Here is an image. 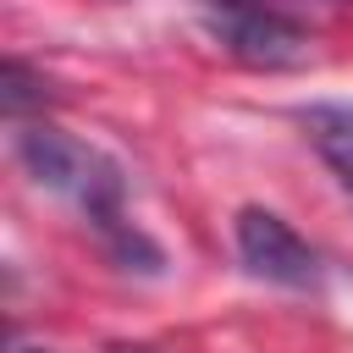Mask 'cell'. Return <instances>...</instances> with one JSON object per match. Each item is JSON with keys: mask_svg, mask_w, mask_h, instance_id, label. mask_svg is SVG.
I'll use <instances>...</instances> for the list:
<instances>
[{"mask_svg": "<svg viewBox=\"0 0 353 353\" xmlns=\"http://www.w3.org/2000/svg\"><path fill=\"white\" fill-rule=\"evenodd\" d=\"M17 160H22V171H28L39 188L72 199L99 232L116 226V221H127V215H121L127 176H121V165H116L105 149H94V143H83V138L39 121V127H22V132H17Z\"/></svg>", "mask_w": 353, "mask_h": 353, "instance_id": "obj_1", "label": "cell"}, {"mask_svg": "<svg viewBox=\"0 0 353 353\" xmlns=\"http://www.w3.org/2000/svg\"><path fill=\"white\" fill-rule=\"evenodd\" d=\"M210 33L226 44V55L265 72L298 66L309 55V28L276 0H210Z\"/></svg>", "mask_w": 353, "mask_h": 353, "instance_id": "obj_2", "label": "cell"}, {"mask_svg": "<svg viewBox=\"0 0 353 353\" xmlns=\"http://www.w3.org/2000/svg\"><path fill=\"white\" fill-rule=\"evenodd\" d=\"M232 237H237L243 265H248L259 281H276V287H314V281H320V254H314V248L298 237V226L281 221L276 210H259V204L237 210Z\"/></svg>", "mask_w": 353, "mask_h": 353, "instance_id": "obj_3", "label": "cell"}, {"mask_svg": "<svg viewBox=\"0 0 353 353\" xmlns=\"http://www.w3.org/2000/svg\"><path fill=\"white\" fill-rule=\"evenodd\" d=\"M303 132L309 143L320 149V160L342 176V188L353 193V105H309L303 116Z\"/></svg>", "mask_w": 353, "mask_h": 353, "instance_id": "obj_4", "label": "cell"}, {"mask_svg": "<svg viewBox=\"0 0 353 353\" xmlns=\"http://www.w3.org/2000/svg\"><path fill=\"white\" fill-rule=\"evenodd\" d=\"M33 105H44V77L28 66V61H6L0 66V110L11 121H22Z\"/></svg>", "mask_w": 353, "mask_h": 353, "instance_id": "obj_5", "label": "cell"}, {"mask_svg": "<svg viewBox=\"0 0 353 353\" xmlns=\"http://www.w3.org/2000/svg\"><path fill=\"white\" fill-rule=\"evenodd\" d=\"M22 353H50V347H22Z\"/></svg>", "mask_w": 353, "mask_h": 353, "instance_id": "obj_6", "label": "cell"}]
</instances>
